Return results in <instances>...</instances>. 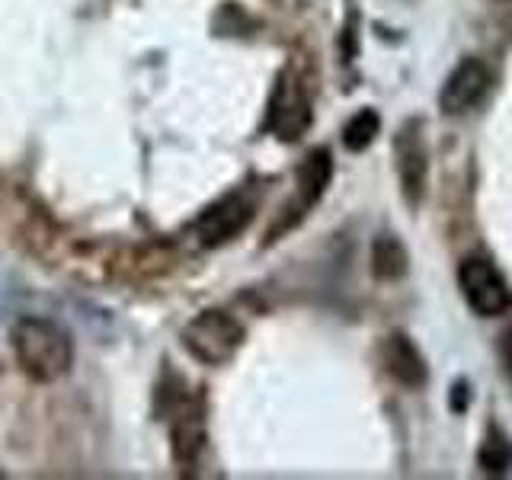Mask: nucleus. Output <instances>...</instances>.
I'll return each instance as SVG.
<instances>
[{"mask_svg":"<svg viewBox=\"0 0 512 480\" xmlns=\"http://www.w3.org/2000/svg\"><path fill=\"white\" fill-rule=\"evenodd\" d=\"M10 340H13L16 362H20V368L32 381L52 384L68 375V368L74 362V346H71V336L64 333L55 320H45V317L16 320Z\"/></svg>","mask_w":512,"mask_h":480,"instance_id":"nucleus-1","label":"nucleus"},{"mask_svg":"<svg viewBox=\"0 0 512 480\" xmlns=\"http://www.w3.org/2000/svg\"><path fill=\"white\" fill-rule=\"evenodd\" d=\"M183 343L202 365H224L244 343V327L228 311H202L183 330Z\"/></svg>","mask_w":512,"mask_h":480,"instance_id":"nucleus-2","label":"nucleus"},{"mask_svg":"<svg viewBox=\"0 0 512 480\" xmlns=\"http://www.w3.org/2000/svg\"><path fill=\"white\" fill-rule=\"evenodd\" d=\"M458 285L464 301L471 304V311L480 317H500L512 308V288L503 279V272L496 269L484 256H468L458 269Z\"/></svg>","mask_w":512,"mask_h":480,"instance_id":"nucleus-3","label":"nucleus"},{"mask_svg":"<svg viewBox=\"0 0 512 480\" xmlns=\"http://www.w3.org/2000/svg\"><path fill=\"white\" fill-rule=\"evenodd\" d=\"M487 87H490L487 64L477 58H464L458 68L448 74L445 87L439 93V106L445 116H461V112H468L480 96L487 93Z\"/></svg>","mask_w":512,"mask_h":480,"instance_id":"nucleus-4","label":"nucleus"},{"mask_svg":"<svg viewBox=\"0 0 512 480\" xmlns=\"http://www.w3.org/2000/svg\"><path fill=\"white\" fill-rule=\"evenodd\" d=\"M394 151H397L400 183H404L410 205H416L423 196V189H426V170H429L426 144H423V135H420V122H407L404 128H400V135L394 141Z\"/></svg>","mask_w":512,"mask_h":480,"instance_id":"nucleus-5","label":"nucleus"},{"mask_svg":"<svg viewBox=\"0 0 512 480\" xmlns=\"http://www.w3.org/2000/svg\"><path fill=\"white\" fill-rule=\"evenodd\" d=\"M250 218H253V205L240 196H228V199H221L218 205L208 208V212L199 218L196 234L205 247H218V244H224V240H231L244 231L250 224Z\"/></svg>","mask_w":512,"mask_h":480,"instance_id":"nucleus-6","label":"nucleus"},{"mask_svg":"<svg viewBox=\"0 0 512 480\" xmlns=\"http://www.w3.org/2000/svg\"><path fill=\"white\" fill-rule=\"evenodd\" d=\"M308 122H311V109H308V100H304V90L292 77H282L276 96H272L269 125L276 128V135L282 141H295L301 138L304 128H308Z\"/></svg>","mask_w":512,"mask_h":480,"instance_id":"nucleus-7","label":"nucleus"},{"mask_svg":"<svg viewBox=\"0 0 512 480\" xmlns=\"http://www.w3.org/2000/svg\"><path fill=\"white\" fill-rule=\"evenodd\" d=\"M330 173H333V164H330V151L317 148L311 151L308 157H304V164L298 167V192H295V205H292V215L285 218L282 228H292V224L308 212V208H314L320 202V196H324V189L330 183Z\"/></svg>","mask_w":512,"mask_h":480,"instance_id":"nucleus-8","label":"nucleus"},{"mask_svg":"<svg viewBox=\"0 0 512 480\" xmlns=\"http://www.w3.org/2000/svg\"><path fill=\"white\" fill-rule=\"evenodd\" d=\"M381 362L388 368V375L397 384H404V388H423L429 378L426 359L420 356V349H416L404 333L388 336V343L381 349Z\"/></svg>","mask_w":512,"mask_h":480,"instance_id":"nucleus-9","label":"nucleus"},{"mask_svg":"<svg viewBox=\"0 0 512 480\" xmlns=\"http://www.w3.org/2000/svg\"><path fill=\"white\" fill-rule=\"evenodd\" d=\"M202 445H205L202 410H196V407L180 410V416H176V423H173V458L180 461L183 468H189V464L199 458Z\"/></svg>","mask_w":512,"mask_h":480,"instance_id":"nucleus-10","label":"nucleus"},{"mask_svg":"<svg viewBox=\"0 0 512 480\" xmlns=\"http://www.w3.org/2000/svg\"><path fill=\"white\" fill-rule=\"evenodd\" d=\"M372 272L378 279H400L407 272V250L397 237L381 234L372 244Z\"/></svg>","mask_w":512,"mask_h":480,"instance_id":"nucleus-11","label":"nucleus"},{"mask_svg":"<svg viewBox=\"0 0 512 480\" xmlns=\"http://www.w3.org/2000/svg\"><path fill=\"white\" fill-rule=\"evenodd\" d=\"M378 116H375V109H362V112H356L349 122H346V128H343V141H346V148L349 151H365L368 144L375 141V135H378Z\"/></svg>","mask_w":512,"mask_h":480,"instance_id":"nucleus-12","label":"nucleus"},{"mask_svg":"<svg viewBox=\"0 0 512 480\" xmlns=\"http://www.w3.org/2000/svg\"><path fill=\"white\" fill-rule=\"evenodd\" d=\"M480 464H484V471H490V474H503V471H509V464H512V448L506 445V439L490 436L484 445H480Z\"/></svg>","mask_w":512,"mask_h":480,"instance_id":"nucleus-13","label":"nucleus"},{"mask_svg":"<svg viewBox=\"0 0 512 480\" xmlns=\"http://www.w3.org/2000/svg\"><path fill=\"white\" fill-rule=\"evenodd\" d=\"M500 356H503V365H506V372L512 375V324L503 330L500 336Z\"/></svg>","mask_w":512,"mask_h":480,"instance_id":"nucleus-14","label":"nucleus"},{"mask_svg":"<svg viewBox=\"0 0 512 480\" xmlns=\"http://www.w3.org/2000/svg\"><path fill=\"white\" fill-rule=\"evenodd\" d=\"M0 477H4V474H0Z\"/></svg>","mask_w":512,"mask_h":480,"instance_id":"nucleus-15","label":"nucleus"}]
</instances>
